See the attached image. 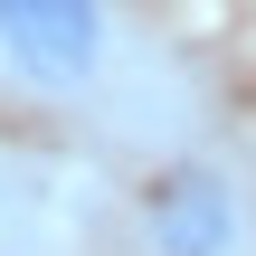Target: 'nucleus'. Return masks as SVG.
Instances as JSON below:
<instances>
[{
  "label": "nucleus",
  "instance_id": "obj_1",
  "mask_svg": "<svg viewBox=\"0 0 256 256\" xmlns=\"http://www.w3.org/2000/svg\"><path fill=\"white\" fill-rule=\"evenodd\" d=\"M114 57V0H0V66L28 86H86Z\"/></svg>",
  "mask_w": 256,
  "mask_h": 256
},
{
  "label": "nucleus",
  "instance_id": "obj_2",
  "mask_svg": "<svg viewBox=\"0 0 256 256\" xmlns=\"http://www.w3.org/2000/svg\"><path fill=\"white\" fill-rule=\"evenodd\" d=\"M142 238H152V256H238L247 247V209H238L228 171L180 162V171H162L142 190Z\"/></svg>",
  "mask_w": 256,
  "mask_h": 256
}]
</instances>
